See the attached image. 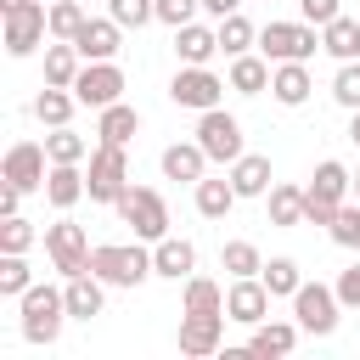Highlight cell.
<instances>
[{"instance_id": "1", "label": "cell", "mask_w": 360, "mask_h": 360, "mask_svg": "<svg viewBox=\"0 0 360 360\" xmlns=\"http://www.w3.org/2000/svg\"><path fill=\"white\" fill-rule=\"evenodd\" d=\"M17 304H22V338L28 343H45V349L62 338V321H73L68 315V292L51 287V281H34Z\"/></svg>"}, {"instance_id": "2", "label": "cell", "mask_w": 360, "mask_h": 360, "mask_svg": "<svg viewBox=\"0 0 360 360\" xmlns=\"http://www.w3.org/2000/svg\"><path fill=\"white\" fill-rule=\"evenodd\" d=\"M349 180H354V174H349L338 158H321L315 174H309V186H304V225H332L338 208L349 202Z\"/></svg>"}, {"instance_id": "3", "label": "cell", "mask_w": 360, "mask_h": 360, "mask_svg": "<svg viewBox=\"0 0 360 360\" xmlns=\"http://www.w3.org/2000/svg\"><path fill=\"white\" fill-rule=\"evenodd\" d=\"M90 270L107 287H141L146 276H158L152 270V248H141V236L135 242H101V248H90Z\"/></svg>"}, {"instance_id": "4", "label": "cell", "mask_w": 360, "mask_h": 360, "mask_svg": "<svg viewBox=\"0 0 360 360\" xmlns=\"http://www.w3.org/2000/svg\"><path fill=\"white\" fill-rule=\"evenodd\" d=\"M112 208H118V219H124L141 242H163V236H169V202H163L152 186H135V180H129Z\"/></svg>"}, {"instance_id": "5", "label": "cell", "mask_w": 360, "mask_h": 360, "mask_svg": "<svg viewBox=\"0 0 360 360\" xmlns=\"http://www.w3.org/2000/svg\"><path fill=\"white\" fill-rule=\"evenodd\" d=\"M292 321H298L309 338H332L338 321H343V298H338V287H326V281H304V287L292 292Z\"/></svg>"}, {"instance_id": "6", "label": "cell", "mask_w": 360, "mask_h": 360, "mask_svg": "<svg viewBox=\"0 0 360 360\" xmlns=\"http://www.w3.org/2000/svg\"><path fill=\"white\" fill-rule=\"evenodd\" d=\"M259 51L270 56V62H309L315 51H321V28L315 22H264L259 28Z\"/></svg>"}, {"instance_id": "7", "label": "cell", "mask_w": 360, "mask_h": 360, "mask_svg": "<svg viewBox=\"0 0 360 360\" xmlns=\"http://www.w3.org/2000/svg\"><path fill=\"white\" fill-rule=\"evenodd\" d=\"M84 186H90V202H118V197H124V186H129V158H124V146L96 141V146H90Z\"/></svg>"}, {"instance_id": "8", "label": "cell", "mask_w": 360, "mask_h": 360, "mask_svg": "<svg viewBox=\"0 0 360 360\" xmlns=\"http://www.w3.org/2000/svg\"><path fill=\"white\" fill-rule=\"evenodd\" d=\"M0 17H6V56H34L51 34V6L45 0H22Z\"/></svg>"}, {"instance_id": "9", "label": "cell", "mask_w": 360, "mask_h": 360, "mask_svg": "<svg viewBox=\"0 0 360 360\" xmlns=\"http://www.w3.org/2000/svg\"><path fill=\"white\" fill-rule=\"evenodd\" d=\"M225 90H231V79H219L214 68H191V62H180V73L169 79V101H174V107H191V112L219 107Z\"/></svg>"}, {"instance_id": "10", "label": "cell", "mask_w": 360, "mask_h": 360, "mask_svg": "<svg viewBox=\"0 0 360 360\" xmlns=\"http://www.w3.org/2000/svg\"><path fill=\"white\" fill-rule=\"evenodd\" d=\"M197 146L214 158V163H236L248 146H242V118L225 112V107H208L197 112Z\"/></svg>"}, {"instance_id": "11", "label": "cell", "mask_w": 360, "mask_h": 360, "mask_svg": "<svg viewBox=\"0 0 360 360\" xmlns=\"http://www.w3.org/2000/svg\"><path fill=\"white\" fill-rule=\"evenodd\" d=\"M45 253H51V270H56V276L90 270V236H84V225H73L68 214H62L56 225H45Z\"/></svg>"}, {"instance_id": "12", "label": "cell", "mask_w": 360, "mask_h": 360, "mask_svg": "<svg viewBox=\"0 0 360 360\" xmlns=\"http://www.w3.org/2000/svg\"><path fill=\"white\" fill-rule=\"evenodd\" d=\"M73 96H79V107H96V112L124 101V68L118 62H84L73 79Z\"/></svg>"}, {"instance_id": "13", "label": "cell", "mask_w": 360, "mask_h": 360, "mask_svg": "<svg viewBox=\"0 0 360 360\" xmlns=\"http://www.w3.org/2000/svg\"><path fill=\"white\" fill-rule=\"evenodd\" d=\"M45 174H51V152L39 141H17L6 152V163H0V180H11L22 191H45Z\"/></svg>"}, {"instance_id": "14", "label": "cell", "mask_w": 360, "mask_h": 360, "mask_svg": "<svg viewBox=\"0 0 360 360\" xmlns=\"http://www.w3.org/2000/svg\"><path fill=\"white\" fill-rule=\"evenodd\" d=\"M225 315H231L236 326H259V321L270 315V287H264L259 276H231V287H225Z\"/></svg>"}, {"instance_id": "15", "label": "cell", "mask_w": 360, "mask_h": 360, "mask_svg": "<svg viewBox=\"0 0 360 360\" xmlns=\"http://www.w3.org/2000/svg\"><path fill=\"white\" fill-rule=\"evenodd\" d=\"M225 321H231V315H180V354H186V360H208V354H219V343H225Z\"/></svg>"}, {"instance_id": "16", "label": "cell", "mask_w": 360, "mask_h": 360, "mask_svg": "<svg viewBox=\"0 0 360 360\" xmlns=\"http://www.w3.org/2000/svg\"><path fill=\"white\" fill-rule=\"evenodd\" d=\"M73 45H79L84 62H112L118 45H124V22L118 17H84V28L73 34Z\"/></svg>"}, {"instance_id": "17", "label": "cell", "mask_w": 360, "mask_h": 360, "mask_svg": "<svg viewBox=\"0 0 360 360\" xmlns=\"http://www.w3.org/2000/svg\"><path fill=\"white\" fill-rule=\"evenodd\" d=\"M62 292H68V315H73V321H96L101 304H107V281H101L96 270L62 276Z\"/></svg>"}, {"instance_id": "18", "label": "cell", "mask_w": 360, "mask_h": 360, "mask_svg": "<svg viewBox=\"0 0 360 360\" xmlns=\"http://www.w3.org/2000/svg\"><path fill=\"white\" fill-rule=\"evenodd\" d=\"M158 163H163V180H186V186H197V180L208 174V163H214V158H208L197 141H169Z\"/></svg>"}, {"instance_id": "19", "label": "cell", "mask_w": 360, "mask_h": 360, "mask_svg": "<svg viewBox=\"0 0 360 360\" xmlns=\"http://www.w3.org/2000/svg\"><path fill=\"white\" fill-rule=\"evenodd\" d=\"M152 270L163 281H186V276H197V248L186 236H163V242H152Z\"/></svg>"}, {"instance_id": "20", "label": "cell", "mask_w": 360, "mask_h": 360, "mask_svg": "<svg viewBox=\"0 0 360 360\" xmlns=\"http://www.w3.org/2000/svg\"><path fill=\"white\" fill-rule=\"evenodd\" d=\"M298 338H304L298 321H270V315H264L259 326H248V354H292Z\"/></svg>"}, {"instance_id": "21", "label": "cell", "mask_w": 360, "mask_h": 360, "mask_svg": "<svg viewBox=\"0 0 360 360\" xmlns=\"http://www.w3.org/2000/svg\"><path fill=\"white\" fill-rule=\"evenodd\" d=\"M214 51H219V28H208V22H180V28H174V56H180V62L208 68Z\"/></svg>"}, {"instance_id": "22", "label": "cell", "mask_w": 360, "mask_h": 360, "mask_svg": "<svg viewBox=\"0 0 360 360\" xmlns=\"http://www.w3.org/2000/svg\"><path fill=\"white\" fill-rule=\"evenodd\" d=\"M270 68H276V62H270L264 51H242V56H231V73H225V79H231L236 96H264V90H270Z\"/></svg>"}, {"instance_id": "23", "label": "cell", "mask_w": 360, "mask_h": 360, "mask_svg": "<svg viewBox=\"0 0 360 360\" xmlns=\"http://www.w3.org/2000/svg\"><path fill=\"white\" fill-rule=\"evenodd\" d=\"M309 90H315L309 62H276V68H270V96H276L281 107H304Z\"/></svg>"}, {"instance_id": "24", "label": "cell", "mask_w": 360, "mask_h": 360, "mask_svg": "<svg viewBox=\"0 0 360 360\" xmlns=\"http://www.w3.org/2000/svg\"><path fill=\"white\" fill-rule=\"evenodd\" d=\"M79 197H90V186H84V163H51V174H45V202L68 214Z\"/></svg>"}, {"instance_id": "25", "label": "cell", "mask_w": 360, "mask_h": 360, "mask_svg": "<svg viewBox=\"0 0 360 360\" xmlns=\"http://www.w3.org/2000/svg\"><path fill=\"white\" fill-rule=\"evenodd\" d=\"M231 186H236V197H270V158L264 152H242L236 163H231Z\"/></svg>"}, {"instance_id": "26", "label": "cell", "mask_w": 360, "mask_h": 360, "mask_svg": "<svg viewBox=\"0 0 360 360\" xmlns=\"http://www.w3.org/2000/svg\"><path fill=\"white\" fill-rule=\"evenodd\" d=\"M135 135H141V112H135L129 101H112V107H101V118H96V141L129 146Z\"/></svg>"}, {"instance_id": "27", "label": "cell", "mask_w": 360, "mask_h": 360, "mask_svg": "<svg viewBox=\"0 0 360 360\" xmlns=\"http://www.w3.org/2000/svg\"><path fill=\"white\" fill-rule=\"evenodd\" d=\"M79 68H84V56H79V45H73V39H51V45H45V84L73 90Z\"/></svg>"}, {"instance_id": "28", "label": "cell", "mask_w": 360, "mask_h": 360, "mask_svg": "<svg viewBox=\"0 0 360 360\" xmlns=\"http://www.w3.org/2000/svg\"><path fill=\"white\" fill-rule=\"evenodd\" d=\"M191 197H197V214H202V219H225V214L242 202L236 186H231V174H225V180H208V174H202V180L191 186Z\"/></svg>"}, {"instance_id": "29", "label": "cell", "mask_w": 360, "mask_h": 360, "mask_svg": "<svg viewBox=\"0 0 360 360\" xmlns=\"http://www.w3.org/2000/svg\"><path fill=\"white\" fill-rule=\"evenodd\" d=\"M180 315H225V287H219V281H208V276H186Z\"/></svg>"}, {"instance_id": "30", "label": "cell", "mask_w": 360, "mask_h": 360, "mask_svg": "<svg viewBox=\"0 0 360 360\" xmlns=\"http://www.w3.org/2000/svg\"><path fill=\"white\" fill-rule=\"evenodd\" d=\"M321 51L338 56V62H354V56H360V22H354V17H332V22L321 28Z\"/></svg>"}, {"instance_id": "31", "label": "cell", "mask_w": 360, "mask_h": 360, "mask_svg": "<svg viewBox=\"0 0 360 360\" xmlns=\"http://www.w3.org/2000/svg\"><path fill=\"white\" fill-rule=\"evenodd\" d=\"M270 225H281V231L304 225V186H292V180L270 186Z\"/></svg>"}, {"instance_id": "32", "label": "cell", "mask_w": 360, "mask_h": 360, "mask_svg": "<svg viewBox=\"0 0 360 360\" xmlns=\"http://www.w3.org/2000/svg\"><path fill=\"white\" fill-rule=\"evenodd\" d=\"M73 107H79V96H73V90H62V84H45V90L34 96V118H39L45 129L68 124V118H73Z\"/></svg>"}, {"instance_id": "33", "label": "cell", "mask_w": 360, "mask_h": 360, "mask_svg": "<svg viewBox=\"0 0 360 360\" xmlns=\"http://www.w3.org/2000/svg\"><path fill=\"white\" fill-rule=\"evenodd\" d=\"M214 28H219V51H225V56H242V51H259V28H253V22L242 17V11H231V17H219Z\"/></svg>"}, {"instance_id": "34", "label": "cell", "mask_w": 360, "mask_h": 360, "mask_svg": "<svg viewBox=\"0 0 360 360\" xmlns=\"http://www.w3.org/2000/svg\"><path fill=\"white\" fill-rule=\"evenodd\" d=\"M259 281L270 287V298H292L298 287H304V270H298V259H264V270H259Z\"/></svg>"}, {"instance_id": "35", "label": "cell", "mask_w": 360, "mask_h": 360, "mask_svg": "<svg viewBox=\"0 0 360 360\" xmlns=\"http://www.w3.org/2000/svg\"><path fill=\"white\" fill-rule=\"evenodd\" d=\"M45 152H51V163H90V141L73 135L68 124H56V129L45 135Z\"/></svg>"}, {"instance_id": "36", "label": "cell", "mask_w": 360, "mask_h": 360, "mask_svg": "<svg viewBox=\"0 0 360 360\" xmlns=\"http://www.w3.org/2000/svg\"><path fill=\"white\" fill-rule=\"evenodd\" d=\"M219 264H225L231 276H259V270H264V253H259L253 242H242V236H236V242H225V248H219Z\"/></svg>"}, {"instance_id": "37", "label": "cell", "mask_w": 360, "mask_h": 360, "mask_svg": "<svg viewBox=\"0 0 360 360\" xmlns=\"http://www.w3.org/2000/svg\"><path fill=\"white\" fill-rule=\"evenodd\" d=\"M28 287H34L28 259H22V253H0V298H22Z\"/></svg>"}, {"instance_id": "38", "label": "cell", "mask_w": 360, "mask_h": 360, "mask_svg": "<svg viewBox=\"0 0 360 360\" xmlns=\"http://www.w3.org/2000/svg\"><path fill=\"white\" fill-rule=\"evenodd\" d=\"M332 101L343 112H360V56L354 62H338V79H332Z\"/></svg>"}, {"instance_id": "39", "label": "cell", "mask_w": 360, "mask_h": 360, "mask_svg": "<svg viewBox=\"0 0 360 360\" xmlns=\"http://www.w3.org/2000/svg\"><path fill=\"white\" fill-rule=\"evenodd\" d=\"M34 242H39V231H34L22 214H6V219H0V253H28Z\"/></svg>"}, {"instance_id": "40", "label": "cell", "mask_w": 360, "mask_h": 360, "mask_svg": "<svg viewBox=\"0 0 360 360\" xmlns=\"http://www.w3.org/2000/svg\"><path fill=\"white\" fill-rule=\"evenodd\" d=\"M84 6L79 0H51V39H73L79 28H84Z\"/></svg>"}, {"instance_id": "41", "label": "cell", "mask_w": 360, "mask_h": 360, "mask_svg": "<svg viewBox=\"0 0 360 360\" xmlns=\"http://www.w3.org/2000/svg\"><path fill=\"white\" fill-rule=\"evenodd\" d=\"M326 231H332V242H338V248H349V253H360V202L349 197V202L338 208V219H332Z\"/></svg>"}, {"instance_id": "42", "label": "cell", "mask_w": 360, "mask_h": 360, "mask_svg": "<svg viewBox=\"0 0 360 360\" xmlns=\"http://www.w3.org/2000/svg\"><path fill=\"white\" fill-rule=\"evenodd\" d=\"M107 17H118L124 28H146L158 22V0H107Z\"/></svg>"}, {"instance_id": "43", "label": "cell", "mask_w": 360, "mask_h": 360, "mask_svg": "<svg viewBox=\"0 0 360 360\" xmlns=\"http://www.w3.org/2000/svg\"><path fill=\"white\" fill-rule=\"evenodd\" d=\"M197 11H202V0H158V22H169V28L197 22Z\"/></svg>"}, {"instance_id": "44", "label": "cell", "mask_w": 360, "mask_h": 360, "mask_svg": "<svg viewBox=\"0 0 360 360\" xmlns=\"http://www.w3.org/2000/svg\"><path fill=\"white\" fill-rule=\"evenodd\" d=\"M298 17L315 22V28H326L332 17H343V6H338V0H298Z\"/></svg>"}, {"instance_id": "45", "label": "cell", "mask_w": 360, "mask_h": 360, "mask_svg": "<svg viewBox=\"0 0 360 360\" xmlns=\"http://www.w3.org/2000/svg\"><path fill=\"white\" fill-rule=\"evenodd\" d=\"M332 287H338V298H343V309H360V259H354V264H349V270H343V276H338Z\"/></svg>"}, {"instance_id": "46", "label": "cell", "mask_w": 360, "mask_h": 360, "mask_svg": "<svg viewBox=\"0 0 360 360\" xmlns=\"http://www.w3.org/2000/svg\"><path fill=\"white\" fill-rule=\"evenodd\" d=\"M202 11L219 22V17H231V11H242V0H202Z\"/></svg>"}, {"instance_id": "47", "label": "cell", "mask_w": 360, "mask_h": 360, "mask_svg": "<svg viewBox=\"0 0 360 360\" xmlns=\"http://www.w3.org/2000/svg\"><path fill=\"white\" fill-rule=\"evenodd\" d=\"M349 141L360 146V112H349Z\"/></svg>"}, {"instance_id": "48", "label": "cell", "mask_w": 360, "mask_h": 360, "mask_svg": "<svg viewBox=\"0 0 360 360\" xmlns=\"http://www.w3.org/2000/svg\"><path fill=\"white\" fill-rule=\"evenodd\" d=\"M349 197H354V202H360V174H354V180H349Z\"/></svg>"}, {"instance_id": "49", "label": "cell", "mask_w": 360, "mask_h": 360, "mask_svg": "<svg viewBox=\"0 0 360 360\" xmlns=\"http://www.w3.org/2000/svg\"><path fill=\"white\" fill-rule=\"evenodd\" d=\"M11 6H22V0H0V11H11Z\"/></svg>"}, {"instance_id": "50", "label": "cell", "mask_w": 360, "mask_h": 360, "mask_svg": "<svg viewBox=\"0 0 360 360\" xmlns=\"http://www.w3.org/2000/svg\"><path fill=\"white\" fill-rule=\"evenodd\" d=\"M45 6H51V0H45Z\"/></svg>"}]
</instances>
